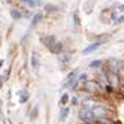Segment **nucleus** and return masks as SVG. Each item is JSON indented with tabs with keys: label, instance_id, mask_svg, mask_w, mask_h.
<instances>
[{
	"label": "nucleus",
	"instance_id": "nucleus-18",
	"mask_svg": "<svg viewBox=\"0 0 124 124\" xmlns=\"http://www.w3.org/2000/svg\"><path fill=\"white\" fill-rule=\"evenodd\" d=\"M72 103H73V105H77V98H73V99H72Z\"/></svg>",
	"mask_w": 124,
	"mask_h": 124
},
{
	"label": "nucleus",
	"instance_id": "nucleus-6",
	"mask_svg": "<svg viewBox=\"0 0 124 124\" xmlns=\"http://www.w3.org/2000/svg\"><path fill=\"white\" fill-rule=\"evenodd\" d=\"M109 68H110L112 72H117L120 69V62L117 61V59H109Z\"/></svg>",
	"mask_w": 124,
	"mask_h": 124
},
{
	"label": "nucleus",
	"instance_id": "nucleus-17",
	"mask_svg": "<svg viewBox=\"0 0 124 124\" xmlns=\"http://www.w3.org/2000/svg\"><path fill=\"white\" fill-rule=\"evenodd\" d=\"M121 22H124V15L123 17H120L119 19H116V23H121Z\"/></svg>",
	"mask_w": 124,
	"mask_h": 124
},
{
	"label": "nucleus",
	"instance_id": "nucleus-10",
	"mask_svg": "<svg viewBox=\"0 0 124 124\" xmlns=\"http://www.w3.org/2000/svg\"><path fill=\"white\" fill-rule=\"evenodd\" d=\"M59 61H61L62 65H65L66 62L70 61V55H69V54H61V55H59Z\"/></svg>",
	"mask_w": 124,
	"mask_h": 124
},
{
	"label": "nucleus",
	"instance_id": "nucleus-3",
	"mask_svg": "<svg viewBox=\"0 0 124 124\" xmlns=\"http://www.w3.org/2000/svg\"><path fill=\"white\" fill-rule=\"evenodd\" d=\"M106 40H108V39H102V40H98V41L93 43V44H90L88 47H87V48L83 50V54H85V55H87V54H90V53H93V51H95V50L99 48V47H101V46L103 44V43H105Z\"/></svg>",
	"mask_w": 124,
	"mask_h": 124
},
{
	"label": "nucleus",
	"instance_id": "nucleus-5",
	"mask_svg": "<svg viewBox=\"0 0 124 124\" xmlns=\"http://www.w3.org/2000/svg\"><path fill=\"white\" fill-rule=\"evenodd\" d=\"M31 65L32 68L35 69V70H37L40 66V58H39V54L37 53H33L32 54V57H31Z\"/></svg>",
	"mask_w": 124,
	"mask_h": 124
},
{
	"label": "nucleus",
	"instance_id": "nucleus-13",
	"mask_svg": "<svg viewBox=\"0 0 124 124\" xmlns=\"http://www.w3.org/2000/svg\"><path fill=\"white\" fill-rule=\"evenodd\" d=\"M11 17H13L14 19H19V18L22 17V14L19 13L18 10H13V11H11Z\"/></svg>",
	"mask_w": 124,
	"mask_h": 124
},
{
	"label": "nucleus",
	"instance_id": "nucleus-2",
	"mask_svg": "<svg viewBox=\"0 0 124 124\" xmlns=\"http://www.w3.org/2000/svg\"><path fill=\"white\" fill-rule=\"evenodd\" d=\"M85 88L88 91L90 94H98L101 93V90L103 88L101 84H99V81H95V80H90L85 83Z\"/></svg>",
	"mask_w": 124,
	"mask_h": 124
},
{
	"label": "nucleus",
	"instance_id": "nucleus-11",
	"mask_svg": "<svg viewBox=\"0 0 124 124\" xmlns=\"http://www.w3.org/2000/svg\"><path fill=\"white\" fill-rule=\"evenodd\" d=\"M68 102H69V95H68V94H63V95L61 97V101H59V105H61V106H65V105H66Z\"/></svg>",
	"mask_w": 124,
	"mask_h": 124
},
{
	"label": "nucleus",
	"instance_id": "nucleus-4",
	"mask_svg": "<svg viewBox=\"0 0 124 124\" xmlns=\"http://www.w3.org/2000/svg\"><path fill=\"white\" fill-rule=\"evenodd\" d=\"M43 43H44L46 47H48V48H51L55 43H57V39H55V36L53 35H48V36H44L43 37Z\"/></svg>",
	"mask_w": 124,
	"mask_h": 124
},
{
	"label": "nucleus",
	"instance_id": "nucleus-19",
	"mask_svg": "<svg viewBox=\"0 0 124 124\" xmlns=\"http://www.w3.org/2000/svg\"><path fill=\"white\" fill-rule=\"evenodd\" d=\"M119 8H120V11H124V6H120Z\"/></svg>",
	"mask_w": 124,
	"mask_h": 124
},
{
	"label": "nucleus",
	"instance_id": "nucleus-14",
	"mask_svg": "<svg viewBox=\"0 0 124 124\" xmlns=\"http://www.w3.org/2000/svg\"><path fill=\"white\" fill-rule=\"evenodd\" d=\"M73 18H75V26H79L80 25V17H79V13H77V11L75 13Z\"/></svg>",
	"mask_w": 124,
	"mask_h": 124
},
{
	"label": "nucleus",
	"instance_id": "nucleus-8",
	"mask_svg": "<svg viewBox=\"0 0 124 124\" xmlns=\"http://www.w3.org/2000/svg\"><path fill=\"white\" fill-rule=\"evenodd\" d=\"M41 18H43V14H41V13H37V14L35 15V17H33V19H32L31 26H32V28L36 26V25H37V23H39L40 21H41Z\"/></svg>",
	"mask_w": 124,
	"mask_h": 124
},
{
	"label": "nucleus",
	"instance_id": "nucleus-7",
	"mask_svg": "<svg viewBox=\"0 0 124 124\" xmlns=\"http://www.w3.org/2000/svg\"><path fill=\"white\" fill-rule=\"evenodd\" d=\"M69 112H70V109H69L68 106L62 108L61 109V115H59V120H61V121H65V120L68 119V116H69Z\"/></svg>",
	"mask_w": 124,
	"mask_h": 124
},
{
	"label": "nucleus",
	"instance_id": "nucleus-1",
	"mask_svg": "<svg viewBox=\"0 0 124 124\" xmlns=\"http://www.w3.org/2000/svg\"><path fill=\"white\" fill-rule=\"evenodd\" d=\"M79 117L87 124H97V120H98L97 116H95V113H94V110L91 109V108H87V106L80 109Z\"/></svg>",
	"mask_w": 124,
	"mask_h": 124
},
{
	"label": "nucleus",
	"instance_id": "nucleus-9",
	"mask_svg": "<svg viewBox=\"0 0 124 124\" xmlns=\"http://www.w3.org/2000/svg\"><path fill=\"white\" fill-rule=\"evenodd\" d=\"M61 50H62V44L57 41V43H55L51 48H50V51H51V53H54V54H59V53H61Z\"/></svg>",
	"mask_w": 124,
	"mask_h": 124
},
{
	"label": "nucleus",
	"instance_id": "nucleus-12",
	"mask_svg": "<svg viewBox=\"0 0 124 124\" xmlns=\"http://www.w3.org/2000/svg\"><path fill=\"white\" fill-rule=\"evenodd\" d=\"M102 65V61L101 59H95V61H93L91 63H90V66L94 68V69H97V68H99Z\"/></svg>",
	"mask_w": 124,
	"mask_h": 124
},
{
	"label": "nucleus",
	"instance_id": "nucleus-15",
	"mask_svg": "<svg viewBox=\"0 0 124 124\" xmlns=\"http://www.w3.org/2000/svg\"><path fill=\"white\" fill-rule=\"evenodd\" d=\"M28 98H29V94H28V93L22 94V95H21V99H19V102H21V103H25V102L28 101Z\"/></svg>",
	"mask_w": 124,
	"mask_h": 124
},
{
	"label": "nucleus",
	"instance_id": "nucleus-16",
	"mask_svg": "<svg viewBox=\"0 0 124 124\" xmlns=\"http://www.w3.org/2000/svg\"><path fill=\"white\" fill-rule=\"evenodd\" d=\"M36 116H37V108H35V109H33V112H32V116H31V117H32V119H35Z\"/></svg>",
	"mask_w": 124,
	"mask_h": 124
}]
</instances>
